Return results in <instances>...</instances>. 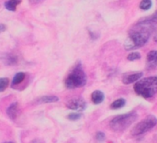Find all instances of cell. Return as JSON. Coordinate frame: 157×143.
Returning <instances> with one entry per match:
<instances>
[{
	"label": "cell",
	"mask_w": 157,
	"mask_h": 143,
	"mask_svg": "<svg viewBox=\"0 0 157 143\" xmlns=\"http://www.w3.org/2000/svg\"><path fill=\"white\" fill-rule=\"evenodd\" d=\"M153 21L155 20L141 21L130 31L129 36L124 42V48L127 51L141 48L148 41L151 33L154 31L155 26Z\"/></svg>",
	"instance_id": "obj_1"
},
{
	"label": "cell",
	"mask_w": 157,
	"mask_h": 143,
	"mask_svg": "<svg viewBox=\"0 0 157 143\" xmlns=\"http://www.w3.org/2000/svg\"><path fill=\"white\" fill-rule=\"evenodd\" d=\"M135 93L144 98H151L157 93V76H151L137 81L133 87Z\"/></svg>",
	"instance_id": "obj_2"
},
{
	"label": "cell",
	"mask_w": 157,
	"mask_h": 143,
	"mask_svg": "<svg viewBox=\"0 0 157 143\" xmlns=\"http://www.w3.org/2000/svg\"><path fill=\"white\" fill-rule=\"evenodd\" d=\"M86 84V75L84 70L82 69L81 64L78 63L74 67V69L67 75L64 81L65 87L68 89H75V88L82 87Z\"/></svg>",
	"instance_id": "obj_3"
},
{
	"label": "cell",
	"mask_w": 157,
	"mask_h": 143,
	"mask_svg": "<svg viewBox=\"0 0 157 143\" xmlns=\"http://www.w3.org/2000/svg\"><path fill=\"white\" fill-rule=\"evenodd\" d=\"M137 118L138 115L135 112L119 115L110 121V128L114 131H123L128 129L137 119Z\"/></svg>",
	"instance_id": "obj_4"
},
{
	"label": "cell",
	"mask_w": 157,
	"mask_h": 143,
	"mask_svg": "<svg viewBox=\"0 0 157 143\" xmlns=\"http://www.w3.org/2000/svg\"><path fill=\"white\" fill-rule=\"evenodd\" d=\"M156 118L155 116H153V115H149L143 121H141L137 125H135V127L132 130V134L133 136H140V135L149 131L150 130L154 129L156 126Z\"/></svg>",
	"instance_id": "obj_5"
},
{
	"label": "cell",
	"mask_w": 157,
	"mask_h": 143,
	"mask_svg": "<svg viewBox=\"0 0 157 143\" xmlns=\"http://www.w3.org/2000/svg\"><path fill=\"white\" fill-rule=\"evenodd\" d=\"M66 107L69 109L76 110V111H83L86 107V103L81 98H73L69 100L66 104Z\"/></svg>",
	"instance_id": "obj_6"
},
{
	"label": "cell",
	"mask_w": 157,
	"mask_h": 143,
	"mask_svg": "<svg viewBox=\"0 0 157 143\" xmlns=\"http://www.w3.org/2000/svg\"><path fill=\"white\" fill-rule=\"evenodd\" d=\"M157 67V51H151L147 54L146 58V68L153 70Z\"/></svg>",
	"instance_id": "obj_7"
},
{
	"label": "cell",
	"mask_w": 157,
	"mask_h": 143,
	"mask_svg": "<svg viewBox=\"0 0 157 143\" xmlns=\"http://www.w3.org/2000/svg\"><path fill=\"white\" fill-rule=\"evenodd\" d=\"M142 77H143L142 72H137V73H127V74L123 75L122 82L125 85H130V84H132V83L139 81Z\"/></svg>",
	"instance_id": "obj_8"
},
{
	"label": "cell",
	"mask_w": 157,
	"mask_h": 143,
	"mask_svg": "<svg viewBox=\"0 0 157 143\" xmlns=\"http://www.w3.org/2000/svg\"><path fill=\"white\" fill-rule=\"evenodd\" d=\"M6 114L8 116L9 119H11L12 120L16 119L17 117H18V114H19V106H18V103L15 102V103H12L6 109Z\"/></svg>",
	"instance_id": "obj_9"
},
{
	"label": "cell",
	"mask_w": 157,
	"mask_h": 143,
	"mask_svg": "<svg viewBox=\"0 0 157 143\" xmlns=\"http://www.w3.org/2000/svg\"><path fill=\"white\" fill-rule=\"evenodd\" d=\"M1 61L6 65H15L17 63V56L13 53H5L0 57Z\"/></svg>",
	"instance_id": "obj_10"
},
{
	"label": "cell",
	"mask_w": 157,
	"mask_h": 143,
	"mask_svg": "<svg viewBox=\"0 0 157 143\" xmlns=\"http://www.w3.org/2000/svg\"><path fill=\"white\" fill-rule=\"evenodd\" d=\"M105 98V96L103 94V92L99 91V90H96L92 93L91 95V99H92V102L95 104V105H98V104H101L103 102Z\"/></svg>",
	"instance_id": "obj_11"
},
{
	"label": "cell",
	"mask_w": 157,
	"mask_h": 143,
	"mask_svg": "<svg viewBox=\"0 0 157 143\" xmlns=\"http://www.w3.org/2000/svg\"><path fill=\"white\" fill-rule=\"evenodd\" d=\"M59 101V98L55 96H44L36 100V104H49Z\"/></svg>",
	"instance_id": "obj_12"
},
{
	"label": "cell",
	"mask_w": 157,
	"mask_h": 143,
	"mask_svg": "<svg viewBox=\"0 0 157 143\" xmlns=\"http://www.w3.org/2000/svg\"><path fill=\"white\" fill-rule=\"evenodd\" d=\"M21 3V0H7L5 3V7L9 11H16L17 6Z\"/></svg>",
	"instance_id": "obj_13"
},
{
	"label": "cell",
	"mask_w": 157,
	"mask_h": 143,
	"mask_svg": "<svg viewBox=\"0 0 157 143\" xmlns=\"http://www.w3.org/2000/svg\"><path fill=\"white\" fill-rule=\"evenodd\" d=\"M125 105H126V100L123 99V98H120V99L115 100V101L110 105V108H111V109H119V108L123 107Z\"/></svg>",
	"instance_id": "obj_14"
},
{
	"label": "cell",
	"mask_w": 157,
	"mask_h": 143,
	"mask_svg": "<svg viewBox=\"0 0 157 143\" xmlns=\"http://www.w3.org/2000/svg\"><path fill=\"white\" fill-rule=\"evenodd\" d=\"M25 76H26V74H25L24 73H17L15 75L14 79H13L12 85H13V86H14V85H19L20 83H22V82L24 81V79H25Z\"/></svg>",
	"instance_id": "obj_15"
},
{
	"label": "cell",
	"mask_w": 157,
	"mask_h": 143,
	"mask_svg": "<svg viewBox=\"0 0 157 143\" xmlns=\"http://www.w3.org/2000/svg\"><path fill=\"white\" fill-rule=\"evenodd\" d=\"M152 5H153L152 0H142L141 3H140V8L142 10L146 11V10H149L152 7Z\"/></svg>",
	"instance_id": "obj_16"
},
{
	"label": "cell",
	"mask_w": 157,
	"mask_h": 143,
	"mask_svg": "<svg viewBox=\"0 0 157 143\" xmlns=\"http://www.w3.org/2000/svg\"><path fill=\"white\" fill-rule=\"evenodd\" d=\"M8 79L7 78H0V92H4L7 85H8Z\"/></svg>",
	"instance_id": "obj_17"
},
{
	"label": "cell",
	"mask_w": 157,
	"mask_h": 143,
	"mask_svg": "<svg viewBox=\"0 0 157 143\" xmlns=\"http://www.w3.org/2000/svg\"><path fill=\"white\" fill-rule=\"evenodd\" d=\"M127 59L129 61H135V60H139L141 59V54L137 51H133L132 53H130L127 57Z\"/></svg>",
	"instance_id": "obj_18"
},
{
	"label": "cell",
	"mask_w": 157,
	"mask_h": 143,
	"mask_svg": "<svg viewBox=\"0 0 157 143\" xmlns=\"http://www.w3.org/2000/svg\"><path fill=\"white\" fill-rule=\"evenodd\" d=\"M81 117H82V115H81V114H79V113H73V114L68 115L67 119H68L69 120L75 121V120H78L79 119H81Z\"/></svg>",
	"instance_id": "obj_19"
},
{
	"label": "cell",
	"mask_w": 157,
	"mask_h": 143,
	"mask_svg": "<svg viewBox=\"0 0 157 143\" xmlns=\"http://www.w3.org/2000/svg\"><path fill=\"white\" fill-rule=\"evenodd\" d=\"M96 138L98 141H103L105 140V134L103 132H98L97 135H96Z\"/></svg>",
	"instance_id": "obj_20"
},
{
	"label": "cell",
	"mask_w": 157,
	"mask_h": 143,
	"mask_svg": "<svg viewBox=\"0 0 157 143\" xmlns=\"http://www.w3.org/2000/svg\"><path fill=\"white\" fill-rule=\"evenodd\" d=\"M6 29V25H4V24H0V33L4 32Z\"/></svg>",
	"instance_id": "obj_21"
},
{
	"label": "cell",
	"mask_w": 157,
	"mask_h": 143,
	"mask_svg": "<svg viewBox=\"0 0 157 143\" xmlns=\"http://www.w3.org/2000/svg\"><path fill=\"white\" fill-rule=\"evenodd\" d=\"M41 0H29V2H30V4H38V3H40Z\"/></svg>",
	"instance_id": "obj_22"
},
{
	"label": "cell",
	"mask_w": 157,
	"mask_h": 143,
	"mask_svg": "<svg viewBox=\"0 0 157 143\" xmlns=\"http://www.w3.org/2000/svg\"><path fill=\"white\" fill-rule=\"evenodd\" d=\"M151 19H153V20H157V11L155 12V14L154 16L151 17Z\"/></svg>",
	"instance_id": "obj_23"
},
{
	"label": "cell",
	"mask_w": 157,
	"mask_h": 143,
	"mask_svg": "<svg viewBox=\"0 0 157 143\" xmlns=\"http://www.w3.org/2000/svg\"><path fill=\"white\" fill-rule=\"evenodd\" d=\"M154 40L155 41V42H157V35L155 37V39H154Z\"/></svg>",
	"instance_id": "obj_24"
},
{
	"label": "cell",
	"mask_w": 157,
	"mask_h": 143,
	"mask_svg": "<svg viewBox=\"0 0 157 143\" xmlns=\"http://www.w3.org/2000/svg\"><path fill=\"white\" fill-rule=\"evenodd\" d=\"M6 143H13V142H6Z\"/></svg>",
	"instance_id": "obj_25"
}]
</instances>
